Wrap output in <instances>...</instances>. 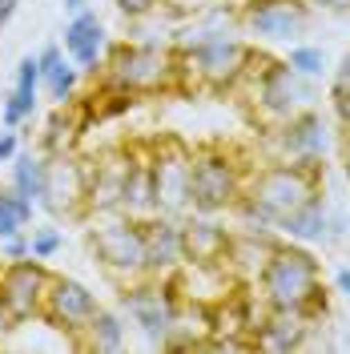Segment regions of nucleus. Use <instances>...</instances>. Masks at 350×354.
I'll return each instance as SVG.
<instances>
[{"label":"nucleus","mask_w":350,"mask_h":354,"mask_svg":"<svg viewBox=\"0 0 350 354\" xmlns=\"http://www.w3.org/2000/svg\"><path fill=\"white\" fill-rule=\"evenodd\" d=\"M48 282H53V270H48L41 258L4 262L0 266V310H4L12 322L41 318Z\"/></svg>","instance_id":"11"},{"label":"nucleus","mask_w":350,"mask_h":354,"mask_svg":"<svg viewBox=\"0 0 350 354\" xmlns=\"http://www.w3.org/2000/svg\"><path fill=\"white\" fill-rule=\"evenodd\" d=\"M125 338H129V330H125V314L97 306L93 322H89L73 342H77L81 351H93V354H117V351H125Z\"/></svg>","instance_id":"22"},{"label":"nucleus","mask_w":350,"mask_h":354,"mask_svg":"<svg viewBox=\"0 0 350 354\" xmlns=\"http://www.w3.org/2000/svg\"><path fill=\"white\" fill-rule=\"evenodd\" d=\"M326 194V165H298V161H270L262 169H250L246 177V194L241 198L254 201L266 218L282 221L286 214H294L298 205H306L310 198Z\"/></svg>","instance_id":"4"},{"label":"nucleus","mask_w":350,"mask_h":354,"mask_svg":"<svg viewBox=\"0 0 350 354\" xmlns=\"http://www.w3.org/2000/svg\"><path fill=\"white\" fill-rule=\"evenodd\" d=\"M334 93H350V48L342 53V61L330 73V97H334Z\"/></svg>","instance_id":"33"},{"label":"nucleus","mask_w":350,"mask_h":354,"mask_svg":"<svg viewBox=\"0 0 350 354\" xmlns=\"http://www.w3.org/2000/svg\"><path fill=\"white\" fill-rule=\"evenodd\" d=\"M12 165V189L28 201H41L44 194V174H48V153H33V149H21V153L8 161Z\"/></svg>","instance_id":"26"},{"label":"nucleus","mask_w":350,"mask_h":354,"mask_svg":"<svg viewBox=\"0 0 350 354\" xmlns=\"http://www.w3.org/2000/svg\"><path fill=\"white\" fill-rule=\"evenodd\" d=\"M17 8H21V0H0V28L17 17Z\"/></svg>","instance_id":"38"},{"label":"nucleus","mask_w":350,"mask_h":354,"mask_svg":"<svg viewBox=\"0 0 350 354\" xmlns=\"http://www.w3.org/2000/svg\"><path fill=\"white\" fill-rule=\"evenodd\" d=\"M17 153H21V133L17 129H0V165H8Z\"/></svg>","instance_id":"34"},{"label":"nucleus","mask_w":350,"mask_h":354,"mask_svg":"<svg viewBox=\"0 0 350 354\" xmlns=\"http://www.w3.org/2000/svg\"><path fill=\"white\" fill-rule=\"evenodd\" d=\"M77 85H81V68L73 65L68 57H61L53 68L41 73V93L53 105H73L77 101Z\"/></svg>","instance_id":"27"},{"label":"nucleus","mask_w":350,"mask_h":354,"mask_svg":"<svg viewBox=\"0 0 350 354\" xmlns=\"http://www.w3.org/2000/svg\"><path fill=\"white\" fill-rule=\"evenodd\" d=\"M125 169H129V149H125V153H105L89 165V218L121 214Z\"/></svg>","instance_id":"19"},{"label":"nucleus","mask_w":350,"mask_h":354,"mask_svg":"<svg viewBox=\"0 0 350 354\" xmlns=\"http://www.w3.org/2000/svg\"><path fill=\"white\" fill-rule=\"evenodd\" d=\"M310 8H314V12H338V17H347L350 0H310Z\"/></svg>","instance_id":"36"},{"label":"nucleus","mask_w":350,"mask_h":354,"mask_svg":"<svg viewBox=\"0 0 350 354\" xmlns=\"http://www.w3.org/2000/svg\"><path fill=\"white\" fill-rule=\"evenodd\" d=\"M89 245L97 254L101 270L109 274L117 286L137 282L149 274L145 266V234H141V218L129 214H101L97 225L89 230Z\"/></svg>","instance_id":"7"},{"label":"nucleus","mask_w":350,"mask_h":354,"mask_svg":"<svg viewBox=\"0 0 350 354\" xmlns=\"http://www.w3.org/2000/svg\"><path fill=\"white\" fill-rule=\"evenodd\" d=\"M154 201L157 214L165 218H190L194 205H190V174H194V149H185L177 137H161L154 149Z\"/></svg>","instance_id":"9"},{"label":"nucleus","mask_w":350,"mask_h":354,"mask_svg":"<svg viewBox=\"0 0 350 354\" xmlns=\"http://www.w3.org/2000/svg\"><path fill=\"white\" fill-rule=\"evenodd\" d=\"M97 306H101V302H97V294H93L85 282L65 278V274H53L48 294H44L41 318L53 326V330H61V334H68V338H77V334L85 330L89 322H93Z\"/></svg>","instance_id":"14"},{"label":"nucleus","mask_w":350,"mask_h":354,"mask_svg":"<svg viewBox=\"0 0 350 354\" xmlns=\"http://www.w3.org/2000/svg\"><path fill=\"white\" fill-rule=\"evenodd\" d=\"M121 214H129V218H149V214H157L154 161H149V149L145 145L129 149V169H125V185H121Z\"/></svg>","instance_id":"21"},{"label":"nucleus","mask_w":350,"mask_h":354,"mask_svg":"<svg viewBox=\"0 0 350 354\" xmlns=\"http://www.w3.org/2000/svg\"><path fill=\"white\" fill-rule=\"evenodd\" d=\"M234 230H225L214 214H190L181 218V242H185V266L194 270H225Z\"/></svg>","instance_id":"15"},{"label":"nucleus","mask_w":350,"mask_h":354,"mask_svg":"<svg viewBox=\"0 0 350 354\" xmlns=\"http://www.w3.org/2000/svg\"><path fill=\"white\" fill-rule=\"evenodd\" d=\"M258 294L266 310H294L306 318H326V286H322V262L302 242H286L270 250L266 266L258 270Z\"/></svg>","instance_id":"1"},{"label":"nucleus","mask_w":350,"mask_h":354,"mask_svg":"<svg viewBox=\"0 0 350 354\" xmlns=\"http://www.w3.org/2000/svg\"><path fill=\"white\" fill-rule=\"evenodd\" d=\"M41 105V65H37V53H28L21 57V65H17V81L8 88V97H4V105H0V121H4V129H21L33 121V113Z\"/></svg>","instance_id":"20"},{"label":"nucleus","mask_w":350,"mask_h":354,"mask_svg":"<svg viewBox=\"0 0 350 354\" xmlns=\"http://www.w3.org/2000/svg\"><path fill=\"white\" fill-rule=\"evenodd\" d=\"M33 209H37V201L21 198L12 185H8V189H0V238L24 234V230L33 225Z\"/></svg>","instance_id":"28"},{"label":"nucleus","mask_w":350,"mask_h":354,"mask_svg":"<svg viewBox=\"0 0 350 354\" xmlns=\"http://www.w3.org/2000/svg\"><path fill=\"white\" fill-rule=\"evenodd\" d=\"M141 234H145V266L154 278H174L185 266V242H181V221L165 218V214H149L141 218Z\"/></svg>","instance_id":"17"},{"label":"nucleus","mask_w":350,"mask_h":354,"mask_svg":"<svg viewBox=\"0 0 350 354\" xmlns=\"http://www.w3.org/2000/svg\"><path fill=\"white\" fill-rule=\"evenodd\" d=\"M330 109H334L338 129H350V93H334V97H330Z\"/></svg>","instance_id":"35"},{"label":"nucleus","mask_w":350,"mask_h":354,"mask_svg":"<svg viewBox=\"0 0 350 354\" xmlns=\"http://www.w3.org/2000/svg\"><path fill=\"white\" fill-rule=\"evenodd\" d=\"M238 24L258 41L298 44L314 24V8L310 0H246L238 8Z\"/></svg>","instance_id":"10"},{"label":"nucleus","mask_w":350,"mask_h":354,"mask_svg":"<svg viewBox=\"0 0 350 354\" xmlns=\"http://www.w3.org/2000/svg\"><path fill=\"white\" fill-rule=\"evenodd\" d=\"M101 85L117 88L125 97H149L177 88V48L154 41H125L105 53L101 61Z\"/></svg>","instance_id":"2"},{"label":"nucleus","mask_w":350,"mask_h":354,"mask_svg":"<svg viewBox=\"0 0 350 354\" xmlns=\"http://www.w3.org/2000/svg\"><path fill=\"white\" fill-rule=\"evenodd\" d=\"M61 245H65V234H61L57 225H37V230H28V250H33V258H41V262H53V258L61 254Z\"/></svg>","instance_id":"30"},{"label":"nucleus","mask_w":350,"mask_h":354,"mask_svg":"<svg viewBox=\"0 0 350 354\" xmlns=\"http://www.w3.org/2000/svg\"><path fill=\"white\" fill-rule=\"evenodd\" d=\"M65 53L81 73H89V77L101 73V61H105V53H109V37H105L101 17H97L89 4L77 8L73 21L65 24Z\"/></svg>","instance_id":"18"},{"label":"nucleus","mask_w":350,"mask_h":354,"mask_svg":"<svg viewBox=\"0 0 350 354\" xmlns=\"http://www.w3.org/2000/svg\"><path fill=\"white\" fill-rule=\"evenodd\" d=\"M266 145H270V161H298V165H314V161H326L330 149V129L326 121L314 109L290 117L282 125H270L266 129Z\"/></svg>","instance_id":"13"},{"label":"nucleus","mask_w":350,"mask_h":354,"mask_svg":"<svg viewBox=\"0 0 350 354\" xmlns=\"http://www.w3.org/2000/svg\"><path fill=\"white\" fill-rule=\"evenodd\" d=\"M278 238L282 234H270V238H262V234H234L230 238V254H225V270L230 274H238V278H258V270L266 266V258H270V250L278 245Z\"/></svg>","instance_id":"23"},{"label":"nucleus","mask_w":350,"mask_h":354,"mask_svg":"<svg viewBox=\"0 0 350 354\" xmlns=\"http://www.w3.org/2000/svg\"><path fill=\"white\" fill-rule=\"evenodd\" d=\"M326 218H330V205L322 198H310L306 205H298L294 214H286L278 221V234L286 242H322L326 245Z\"/></svg>","instance_id":"24"},{"label":"nucleus","mask_w":350,"mask_h":354,"mask_svg":"<svg viewBox=\"0 0 350 354\" xmlns=\"http://www.w3.org/2000/svg\"><path fill=\"white\" fill-rule=\"evenodd\" d=\"M286 65L294 68V73H302V77H310V81H318L326 73V53L318 44H290Z\"/></svg>","instance_id":"29"},{"label":"nucleus","mask_w":350,"mask_h":354,"mask_svg":"<svg viewBox=\"0 0 350 354\" xmlns=\"http://www.w3.org/2000/svg\"><path fill=\"white\" fill-rule=\"evenodd\" d=\"M121 314H129V322L145 334L149 346H165V338L174 334L177 314H181V290L174 278H137L121 286Z\"/></svg>","instance_id":"8"},{"label":"nucleus","mask_w":350,"mask_h":354,"mask_svg":"<svg viewBox=\"0 0 350 354\" xmlns=\"http://www.w3.org/2000/svg\"><path fill=\"white\" fill-rule=\"evenodd\" d=\"M113 4H117V12L125 21H141V17H149L157 8H165V0H113Z\"/></svg>","instance_id":"32"},{"label":"nucleus","mask_w":350,"mask_h":354,"mask_svg":"<svg viewBox=\"0 0 350 354\" xmlns=\"http://www.w3.org/2000/svg\"><path fill=\"white\" fill-rule=\"evenodd\" d=\"M250 61H254V44L234 32H221L194 48H177V81H190L210 93H230L246 81Z\"/></svg>","instance_id":"5"},{"label":"nucleus","mask_w":350,"mask_h":354,"mask_svg":"<svg viewBox=\"0 0 350 354\" xmlns=\"http://www.w3.org/2000/svg\"><path fill=\"white\" fill-rule=\"evenodd\" d=\"M250 165L225 145H197L190 174V205L194 214H230L246 194Z\"/></svg>","instance_id":"6"},{"label":"nucleus","mask_w":350,"mask_h":354,"mask_svg":"<svg viewBox=\"0 0 350 354\" xmlns=\"http://www.w3.org/2000/svg\"><path fill=\"white\" fill-rule=\"evenodd\" d=\"M314 318L294 314V310H266L262 318H254L250 326V346L254 351H274V354H290L302 351L310 342Z\"/></svg>","instance_id":"16"},{"label":"nucleus","mask_w":350,"mask_h":354,"mask_svg":"<svg viewBox=\"0 0 350 354\" xmlns=\"http://www.w3.org/2000/svg\"><path fill=\"white\" fill-rule=\"evenodd\" d=\"M37 205H44L53 218H65V221L89 218V165L85 161H77L73 153L48 157L44 194Z\"/></svg>","instance_id":"12"},{"label":"nucleus","mask_w":350,"mask_h":354,"mask_svg":"<svg viewBox=\"0 0 350 354\" xmlns=\"http://www.w3.org/2000/svg\"><path fill=\"white\" fill-rule=\"evenodd\" d=\"M342 174L350 181V129H342Z\"/></svg>","instance_id":"39"},{"label":"nucleus","mask_w":350,"mask_h":354,"mask_svg":"<svg viewBox=\"0 0 350 354\" xmlns=\"http://www.w3.org/2000/svg\"><path fill=\"white\" fill-rule=\"evenodd\" d=\"M241 85H250V97H254V113L262 117V125H282L290 117H298V113L314 109V101H318V88L310 77L302 73H294V68L286 65V57H266L254 48V61H250V73H246V81ZM238 85V88H241Z\"/></svg>","instance_id":"3"},{"label":"nucleus","mask_w":350,"mask_h":354,"mask_svg":"<svg viewBox=\"0 0 350 354\" xmlns=\"http://www.w3.org/2000/svg\"><path fill=\"white\" fill-rule=\"evenodd\" d=\"M21 258H33V250H28V230H24V234H12V238H0V262H21Z\"/></svg>","instance_id":"31"},{"label":"nucleus","mask_w":350,"mask_h":354,"mask_svg":"<svg viewBox=\"0 0 350 354\" xmlns=\"http://www.w3.org/2000/svg\"><path fill=\"white\" fill-rule=\"evenodd\" d=\"M89 0H65V12H77V8H85Z\"/></svg>","instance_id":"40"},{"label":"nucleus","mask_w":350,"mask_h":354,"mask_svg":"<svg viewBox=\"0 0 350 354\" xmlns=\"http://www.w3.org/2000/svg\"><path fill=\"white\" fill-rule=\"evenodd\" d=\"M334 290L350 298V266H338V270H334Z\"/></svg>","instance_id":"37"},{"label":"nucleus","mask_w":350,"mask_h":354,"mask_svg":"<svg viewBox=\"0 0 350 354\" xmlns=\"http://www.w3.org/2000/svg\"><path fill=\"white\" fill-rule=\"evenodd\" d=\"M85 125H89L85 113H77L73 105H57L53 121H48V133H44V153L48 157L73 153V145H77V137L85 133Z\"/></svg>","instance_id":"25"}]
</instances>
